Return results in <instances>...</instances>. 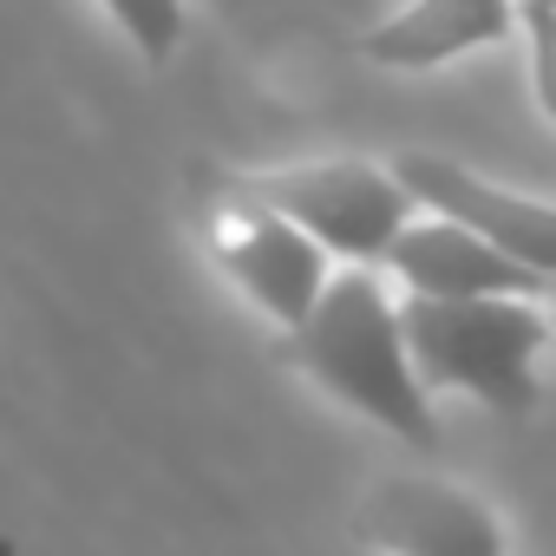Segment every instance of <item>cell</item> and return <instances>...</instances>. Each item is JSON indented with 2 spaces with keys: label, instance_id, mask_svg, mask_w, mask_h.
Instances as JSON below:
<instances>
[{
  "label": "cell",
  "instance_id": "1",
  "mask_svg": "<svg viewBox=\"0 0 556 556\" xmlns=\"http://www.w3.org/2000/svg\"><path fill=\"white\" fill-rule=\"evenodd\" d=\"M275 361L315 380L328 400L361 413L367 426L393 432L413 452H439V419H432V387L419 380L406 315L380 289L374 268H334V282L308 308V321L282 328Z\"/></svg>",
  "mask_w": 556,
  "mask_h": 556
},
{
  "label": "cell",
  "instance_id": "2",
  "mask_svg": "<svg viewBox=\"0 0 556 556\" xmlns=\"http://www.w3.org/2000/svg\"><path fill=\"white\" fill-rule=\"evenodd\" d=\"M400 315L432 393H465L497 419L536 413V354L556 341L536 295H406Z\"/></svg>",
  "mask_w": 556,
  "mask_h": 556
},
{
  "label": "cell",
  "instance_id": "3",
  "mask_svg": "<svg viewBox=\"0 0 556 556\" xmlns=\"http://www.w3.org/2000/svg\"><path fill=\"white\" fill-rule=\"evenodd\" d=\"M190 223H197L203 255L223 268V282L242 289L275 328L308 321V308L334 282V268H328L334 255L295 216L275 210L242 170L197 164L190 170Z\"/></svg>",
  "mask_w": 556,
  "mask_h": 556
},
{
  "label": "cell",
  "instance_id": "4",
  "mask_svg": "<svg viewBox=\"0 0 556 556\" xmlns=\"http://www.w3.org/2000/svg\"><path fill=\"white\" fill-rule=\"evenodd\" d=\"M242 177L282 216H295L334 262H354V268H374V262L387 268V249L419 216V197L400 184V170L367 157H315V164H275Z\"/></svg>",
  "mask_w": 556,
  "mask_h": 556
},
{
  "label": "cell",
  "instance_id": "5",
  "mask_svg": "<svg viewBox=\"0 0 556 556\" xmlns=\"http://www.w3.org/2000/svg\"><path fill=\"white\" fill-rule=\"evenodd\" d=\"M387 164L419 197V210H439V216L471 223L478 236H491L504 255H517L523 268H536L543 282L556 289V203L523 197V190H504V184H491L471 164L439 157V151H400Z\"/></svg>",
  "mask_w": 556,
  "mask_h": 556
},
{
  "label": "cell",
  "instance_id": "6",
  "mask_svg": "<svg viewBox=\"0 0 556 556\" xmlns=\"http://www.w3.org/2000/svg\"><path fill=\"white\" fill-rule=\"evenodd\" d=\"M354 536L387 556H504V523L478 491L445 478H387L367 491Z\"/></svg>",
  "mask_w": 556,
  "mask_h": 556
},
{
  "label": "cell",
  "instance_id": "7",
  "mask_svg": "<svg viewBox=\"0 0 556 556\" xmlns=\"http://www.w3.org/2000/svg\"><path fill=\"white\" fill-rule=\"evenodd\" d=\"M387 268L406 282V295H536V302L556 295L536 268H523L491 236L439 210H419L400 229V242L387 249Z\"/></svg>",
  "mask_w": 556,
  "mask_h": 556
},
{
  "label": "cell",
  "instance_id": "8",
  "mask_svg": "<svg viewBox=\"0 0 556 556\" xmlns=\"http://www.w3.org/2000/svg\"><path fill=\"white\" fill-rule=\"evenodd\" d=\"M517 27H523L517 0H406L400 14L367 27L354 47H361V60H374L387 73H432L458 53L510 40Z\"/></svg>",
  "mask_w": 556,
  "mask_h": 556
},
{
  "label": "cell",
  "instance_id": "9",
  "mask_svg": "<svg viewBox=\"0 0 556 556\" xmlns=\"http://www.w3.org/2000/svg\"><path fill=\"white\" fill-rule=\"evenodd\" d=\"M99 8L151 66H170V53L184 47V0H99Z\"/></svg>",
  "mask_w": 556,
  "mask_h": 556
},
{
  "label": "cell",
  "instance_id": "10",
  "mask_svg": "<svg viewBox=\"0 0 556 556\" xmlns=\"http://www.w3.org/2000/svg\"><path fill=\"white\" fill-rule=\"evenodd\" d=\"M523 53H530V92H536V112L556 125V8L543 0H523Z\"/></svg>",
  "mask_w": 556,
  "mask_h": 556
},
{
  "label": "cell",
  "instance_id": "11",
  "mask_svg": "<svg viewBox=\"0 0 556 556\" xmlns=\"http://www.w3.org/2000/svg\"><path fill=\"white\" fill-rule=\"evenodd\" d=\"M549 328H556V295H549Z\"/></svg>",
  "mask_w": 556,
  "mask_h": 556
},
{
  "label": "cell",
  "instance_id": "12",
  "mask_svg": "<svg viewBox=\"0 0 556 556\" xmlns=\"http://www.w3.org/2000/svg\"><path fill=\"white\" fill-rule=\"evenodd\" d=\"M543 8H556V0H543Z\"/></svg>",
  "mask_w": 556,
  "mask_h": 556
}]
</instances>
